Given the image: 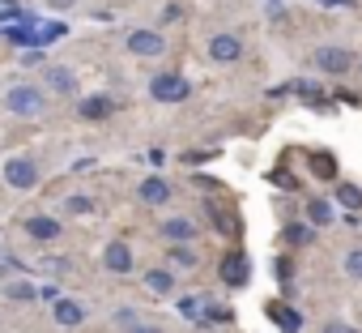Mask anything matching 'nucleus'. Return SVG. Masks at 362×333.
<instances>
[{"mask_svg":"<svg viewBox=\"0 0 362 333\" xmlns=\"http://www.w3.org/2000/svg\"><path fill=\"white\" fill-rule=\"evenodd\" d=\"M5 111H13V115H22V120H35V115L47 111V94H43L39 86H13V90L5 94Z\"/></svg>","mask_w":362,"mask_h":333,"instance_id":"f257e3e1","label":"nucleus"},{"mask_svg":"<svg viewBox=\"0 0 362 333\" xmlns=\"http://www.w3.org/2000/svg\"><path fill=\"white\" fill-rule=\"evenodd\" d=\"M145 290L158 295V299L170 295V290H175V273H170V269H149V273H145Z\"/></svg>","mask_w":362,"mask_h":333,"instance_id":"f8f14e48","label":"nucleus"},{"mask_svg":"<svg viewBox=\"0 0 362 333\" xmlns=\"http://www.w3.org/2000/svg\"><path fill=\"white\" fill-rule=\"evenodd\" d=\"M205 307H209V303H205V299H201V295H192V299H184V303H179V312H184V316H188V320H192V316H201V312H205Z\"/></svg>","mask_w":362,"mask_h":333,"instance_id":"4be33fe9","label":"nucleus"},{"mask_svg":"<svg viewBox=\"0 0 362 333\" xmlns=\"http://www.w3.org/2000/svg\"><path fill=\"white\" fill-rule=\"evenodd\" d=\"M124 47H128L132 56H141V60H153V56L166 52V39H162L158 30H132V35L124 39Z\"/></svg>","mask_w":362,"mask_h":333,"instance_id":"7ed1b4c3","label":"nucleus"},{"mask_svg":"<svg viewBox=\"0 0 362 333\" xmlns=\"http://www.w3.org/2000/svg\"><path fill=\"white\" fill-rule=\"evenodd\" d=\"M307 218H311V227H328V222H332L328 201H311V205H307Z\"/></svg>","mask_w":362,"mask_h":333,"instance_id":"a211bd4d","label":"nucleus"},{"mask_svg":"<svg viewBox=\"0 0 362 333\" xmlns=\"http://www.w3.org/2000/svg\"><path fill=\"white\" fill-rule=\"evenodd\" d=\"M273 316H277V324H281L286 333H298V329H303V316L290 312V307H273Z\"/></svg>","mask_w":362,"mask_h":333,"instance_id":"6ab92c4d","label":"nucleus"},{"mask_svg":"<svg viewBox=\"0 0 362 333\" xmlns=\"http://www.w3.org/2000/svg\"><path fill=\"white\" fill-rule=\"evenodd\" d=\"M141 201H145V205H153V210H158V205H166V201H170V184H166L162 176L141 180Z\"/></svg>","mask_w":362,"mask_h":333,"instance_id":"9d476101","label":"nucleus"},{"mask_svg":"<svg viewBox=\"0 0 362 333\" xmlns=\"http://www.w3.org/2000/svg\"><path fill=\"white\" fill-rule=\"evenodd\" d=\"M64 214L86 218V214H94V201H90V197H69V201H64Z\"/></svg>","mask_w":362,"mask_h":333,"instance_id":"aec40b11","label":"nucleus"},{"mask_svg":"<svg viewBox=\"0 0 362 333\" xmlns=\"http://www.w3.org/2000/svg\"><path fill=\"white\" fill-rule=\"evenodd\" d=\"M358 73H362V60H358Z\"/></svg>","mask_w":362,"mask_h":333,"instance_id":"c756f323","label":"nucleus"},{"mask_svg":"<svg viewBox=\"0 0 362 333\" xmlns=\"http://www.w3.org/2000/svg\"><path fill=\"white\" fill-rule=\"evenodd\" d=\"M243 56V43H239V35H214L209 39V60H218V64H235Z\"/></svg>","mask_w":362,"mask_h":333,"instance_id":"423d86ee","label":"nucleus"},{"mask_svg":"<svg viewBox=\"0 0 362 333\" xmlns=\"http://www.w3.org/2000/svg\"><path fill=\"white\" fill-rule=\"evenodd\" d=\"M158 231H162V239H170V244H192V239H197V222H192V218H166Z\"/></svg>","mask_w":362,"mask_h":333,"instance_id":"6e6552de","label":"nucleus"},{"mask_svg":"<svg viewBox=\"0 0 362 333\" xmlns=\"http://www.w3.org/2000/svg\"><path fill=\"white\" fill-rule=\"evenodd\" d=\"M222 278H226L230 286H243V282H247V261H243L239 252H230V256L222 261Z\"/></svg>","mask_w":362,"mask_h":333,"instance_id":"4468645a","label":"nucleus"},{"mask_svg":"<svg viewBox=\"0 0 362 333\" xmlns=\"http://www.w3.org/2000/svg\"><path fill=\"white\" fill-rule=\"evenodd\" d=\"M26 231H30L35 239H56V235H60V222L47 218V214H35V218H26Z\"/></svg>","mask_w":362,"mask_h":333,"instance_id":"ddd939ff","label":"nucleus"},{"mask_svg":"<svg viewBox=\"0 0 362 333\" xmlns=\"http://www.w3.org/2000/svg\"><path fill=\"white\" fill-rule=\"evenodd\" d=\"M166 256H170V265H179V269H197V265H201L197 248H188V244H175V248H166Z\"/></svg>","mask_w":362,"mask_h":333,"instance_id":"2eb2a0df","label":"nucleus"},{"mask_svg":"<svg viewBox=\"0 0 362 333\" xmlns=\"http://www.w3.org/2000/svg\"><path fill=\"white\" fill-rule=\"evenodd\" d=\"M188 77H179V73H158L153 81H149V94L158 98V103H184L188 98Z\"/></svg>","mask_w":362,"mask_h":333,"instance_id":"f03ea898","label":"nucleus"},{"mask_svg":"<svg viewBox=\"0 0 362 333\" xmlns=\"http://www.w3.org/2000/svg\"><path fill=\"white\" fill-rule=\"evenodd\" d=\"M5 180H9V188H35L39 184V166L30 158H9L5 162Z\"/></svg>","mask_w":362,"mask_h":333,"instance_id":"39448f33","label":"nucleus"},{"mask_svg":"<svg viewBox=\"0 0 362 333\" xmlns=\"http://www.w3.org/2000/svg\"><path fill=\"white\" fill-rule=\"evenodd\" d=\"M307 239H311L307 227H290V244H307Z\"/></svg>","mask_w":362,"mask_h":333,"instance_id":"a878e982","label":"nucleus"},{"mask_svg":"<svg viewBox=\"0 0 362 333\" xmlns=\"http://www.w3.org/2000/svg\"><path fill=\"white\" fill-rule=\"evenodd\" d=\"M205 312H209V320H218V324H226V320H230V316H235V312H230V307H218V303H209V307H205Z\"/></svg>","mask_w":362,"mask_h":333,"instance_id":"b1692460","label":"nucleus"},{"mask_svg":"<svg viewBox=\"0 0 362 333\" xmlns=\"http://www.w3.org/2000/svg\"><path fill=\"white\" fill-rule=\"evenodd\" d=\"M9 299H35V286L30 282H13L9 286Z\"/></svg>","mask_w":362,"mask_h":333,"instance_id":"5701e85b","label":"nucleus"},{"mask_svg":"<svg viewBox=\"0 0 362 333\" xmlns=\"http://www.w3.org/2000/svg\"><path fill=\"white\" fill-rule=\"evenodd\" d=\"M328 5H345V0H328Z\"/></svg>","mask_w":362,"mask_h":333,"instance_id":"c85d7f7f","label":"nucleus"},{"mask_svg":"<svg viewBox=\"0 0 362 333\" xmlns=\"http://www.w3.org/2000/svg\"><path fill=\"white\" fill-rule=\"evenodd\" d=\"M358 60H354V52H345V47H320L315 52V69L320 73H328V77H341V73H349Z\"/></svg>","mask_w":362,"mask_h":333,"instance_id":"20e7f679","label":"nucleus"},{"mask_svg":"<svg viewBox=\"0 0 362 333\" xmlns=\"http://www.w3.org/2000/svg\"><path fill=\"white\" fill-rule=\"evenodd\" d=\"M103 265H107L111 273H128V269H132V248H128L124 239H111V244L103 248Z\"/></svg>","mask_w":362,"mask_h":333,"instance_id":"0eeeda50","label":"nucleus"},{"mask_svg":"<svg viewBox=\"0 0 362 333\" xmlns=\"http://www.w3.org/2000/svg\"><path fill=\"white\" fill-rule=\"evenodd\" d=\"M345 273H349L354 282H362V248H349V252H345Z\"/></svg>","mask_w":362,"mask_h":333,"instance_id":"412c9836","label":"nucleus"},{"mask_svg":"<svg viewBox=\"0 0 362 333\" xmlns=\"http://www.w3.org/2000/svg\"><path fill=\"white\" fill-rule=\"evenodd\" d=\"M115 111V103L107 98V94H90V98H81V115L86 120H107Z\"/></svg>","mask_w":362,"mask_h":333,"instance_id":"9b49d317","label":"nucleus"},{"mask_svg":"<svg viewBox=\"0 0 362 333\" xmlns=\"http://www.w3.org/2000/svg\"><path fill=\"white\" fill-rule=\"evenodd\" d=\"M132 333H162V329H132Z\"/></svg>","mask_w":362,"mask_h":333,"instance_id":"cd10ccee","label":"nucleus"},{"mask_svg":"<svg viewBox=\"0 0 362 333\" xmlns=\"http://www.w3.org/2000/svg\"><path fill=\"white\" fill-rule=\"evenodd\" d=\"M52 9H73V0H47Z\"/></svg>","mask_w":362,"mask_h":333,"instance_id":"bb28decb","label":"nucleus"},{"mask_svg":"<svg viewBox=\"0 0 362 333\" xmlns=\"http://www.w3.org/2000/svg\"><path fill=\"white\" fill-rule=\"evenodd\" d=\"M324 333H358V329H354V324H345V320H328V324H324Z\"/></svg>","mask_w":362,"mask_h":333,"instance_id":"393cba45","label":"nucleus"},{"mask_svg":"<svg viewBox=\"0 0 362 333\" xmlns=\"http://www.w3.org/2000/svg\"><path fill=\"white\" fill-rule=\"evenodd\" d=\"M52 316H56V324H64V329H77V324L86 320V307H81L77 299H56V303H52Z\"/></svg>","mask_w":362,"mask_h":333,"instance_id":"1a4fd4ad","label":"nucleus"},{"mask_svg":"<svg viewBox=\"0 0 362 333\" xmlns=\"http://www.w3.org/2000/svg\"><path fill=\"white\" fill-rule=\"evenodd\" d=\"M47 86H52L56 94H77V77H73L69 69H52V73H47Z\"/></svg>","mask_w":362,"mask_h":333,"instance_id":"dca6fc26","label":"nucleus"},{"mask_svg":"<svg viewBox=\"0 0 362 333\" xmlns=\"http://www.w3.org/2000/svg\"><path fill=\"white\" fill-rule=\"evenodd\" d=\"M337 201H341L345 210H362V193H358L354 184H337Z\"/></svg>","mask_w":362,"mask_h":333,"instance_id":"f3484780","label":"nucleus"}]
</instances>
